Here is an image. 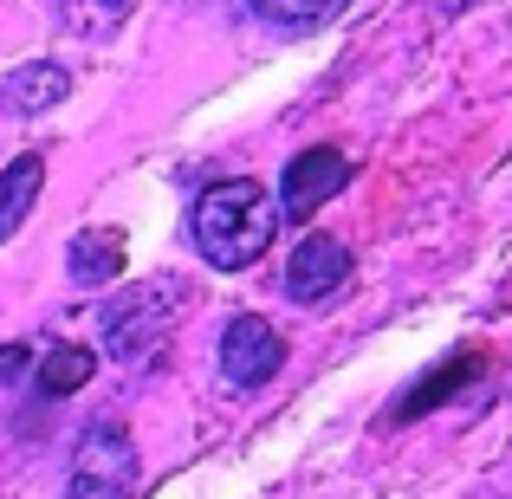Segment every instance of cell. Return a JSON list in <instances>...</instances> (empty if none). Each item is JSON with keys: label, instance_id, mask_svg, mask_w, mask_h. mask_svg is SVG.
I'll list each match as a JSON object with an SVG mask.
<instances>
[{"label": "cell", "instance_id": "obj_8", "mask_svg": "<svg viewBox=\"0 0 512 499\" xmlns=\"http://www.w3.org/2000/svg\"><path fill=\"white\" fill-rule=\"evenodd\" d=\"M65 273H72V286H111L124 273V227H85V234H72Z\"/></svg>", "mask_w": 512, "mask_h": 499}, {"label": "cell", "instance_id": "obj_3", "mask_svg": "<svg viewBox=\"0 0 512 499\" xmlns=\"http://www.w3.org/2000/svg\"><path fill=\"white\" fill-rule=\"evenodd\" d=\"M169 312H175V292L169 286H130L124 299H111V312H104V350H111L117 363L163 357Z\"/></svg>", "mask_w": 512, "mask_h": 499}, {"label": "cell", "instance_id": "obj_2", "mask_svg": "<svg viewBox=\"0 0 512 499\" xmlns=\"http://www.w3.org/2000/svg\"><path fill=\"white\" fill-rule=\"evenodd\" d=\"M137 441L124 422H91L65 467V499H137Z\"/></svg>", "mask_w": 512, "mask_h": 499}, {"label": "cell", "instance_id": "obj_7", "mask_svg": "<svg viewBox=\"0 0 512 499\" xmlns=\"http://www.w3.org/2000/svg\"><path fill=\"white\" fill-rule=\"evenodd\" d=\"M65 98H72V72H65V65H52V59L20 65V72L7 78V91H0L7 117H46V111H59Z\"/></svg>", "mask_w": 512, "mask_h": 499}, {"label": "cell", "instance_id": "obj_10", "mask_svg": "<svg viewBox=\"0 0 512 499\" xmlns=\"http://www.w3.org/2000/svg\"><path fill=\"white\" fill-rule=\"evenodd\" d=\"M91 376H98V357H91V344H52L46 357H39V396H72V389H85Z\"/></svg>", "mask_w": 512, "mask_h": 499}, {"label": "cell", "instance_id": "obj_6", "mask_svg": "<svg viewBox=\"0 0 512 499\" xmlns=\"http://www.w3.org/2000/svg\"><path fill=\"white\" fill-rule=\"evenodd\" d=\"M350 279V247L344 240H331V234H305L299 247H292V260H286V292L299 305H318V299H331Z\"/></svg>", "mask_w": 512, "mask_h": 499}, {"label": "cell", "instance_id": "obj_4", "mask_svg": "<svg viewBox=\"0 0 512 499\" xmlns=\"http://www.w3.org/2000/svg\"><path fill=\"white\" fill-rule=\"evenodd\" d=\"M344 188H350V156L331 150V143H312V150H299L286 163V182H279L273 208L286 214V221H312V214L325 208L331 195H344Z\"/></svg>", "mask_w": 512, "mask_h": 499}, {"label": "cell", "instance_id": "obj_12", "mask_svg": "<svg viewBox=\"0 0 512 499\" xmlns=\"http://www.w3.org/2000/svg\"><path fill=\"white\" fill-rule=\"evenodd\" d=\"M253 7L266 13L273 26H286V33H312V26H331L350 0H253Z\"/></svg>", "mask_w": 512, "mask_h": 499}, {"label": "cell", "instance_id": "obj_14", "mask_svg": "<svg viewBox=\"0 0 512 499\" xmlns=\"http://www.w3.org/2000/svg\"><path fill=\"white\" fill-rule=\"evenodd\" d=\"M26 370H33V344H0V383H26Z\"/></svg>", "mask_w": 512, "mask_h": 499}, {"label": "cell", "instance_id": "obj_5", "mask_svg": "<svg viewBox=\"0 0 512 499\" xmlns=\"http://www.w3.org/2000/svg\"><path fill=\"white\" fill-rule=\"evenodd\" d=\"M279 370H286V337L266 325V318H253V312L227 318V331H221V376H227V389H260V383H273Z\"/></svg>", "mask_w": 512, "mask_h": 499}, {"label": "cell", "instance_id": "obj_1", "mask_svg": "<svg viewBox=\"0 0 512 499\" xmlns=\"http://www.w3.org/2000/svg\"><path fill=\"white\" fill-rule=\"evenodd\" d=\"M188 234H195V253L214 266V273H247L279 234V208L253 175H221L195 195V214H188Z\"/></svg>", "mask_w": 512, "mask_h": 499}, {"label": "cell", "instance_id": "obj_13", "mask_svg": "<svg viewBox=\"0 0 512 499\" xmlns=\"http://www.w3.org/2000/svg\"><path fill=\"white\" fill-rule=\"evenodd\" d=\"M480 350H467V357H454V363H441V370H428V383L415 389L409 402H402V415H422V409H435L441 396H448V389H461V383H474V370H480Z\"/></svg>", "mask_w": 512, "mask_h": 499}, {"label": "cell", "instance_id": "obj_9", "mask_svg": "<svg viewBox=\"0 0 512 499\" xmlns=\"http://www.w3.org/2000/svg\"><path fill=\"white\" fill-rule=\"evenodd\" d=\"M39 188H46V156L26 150L0 169V247H7V240L20 234V221L39 208Z\"/></svg>", "mask_w": 512, "mask_h": 499}, {"label": "cell", "instance_id": "obj_11", "mask_svg": "<svg viewBox=\"0 0 512 499\" xmlns=\"http://www.w3.org/2000/svg\"><path fill=\"white\" fill-rule=\"evenodd\" d=\"M130 13H137V0H65V26L78 39H111Z\"/></svg>", "mask_w": 512, "mask_h": 499}]
</instances>
